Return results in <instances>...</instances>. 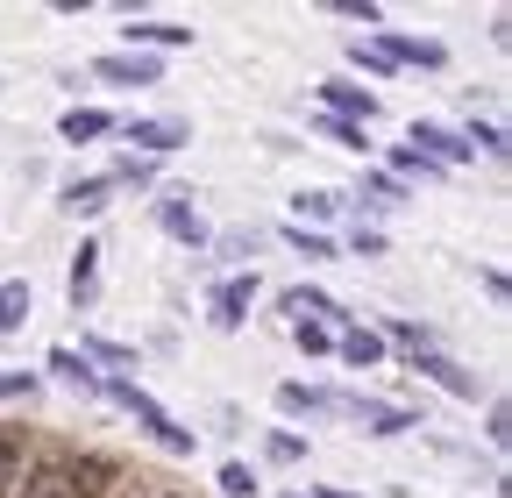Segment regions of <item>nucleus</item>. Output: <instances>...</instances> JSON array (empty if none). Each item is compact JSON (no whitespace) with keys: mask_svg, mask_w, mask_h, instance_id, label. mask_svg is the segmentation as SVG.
Instances as JSON below:
<instances>
[{"mask_svg":"<svg viewBox=\"0 0 512 498\" xmlns=\"http://www.w3.org/2000/svg\"><path fill=\"white\" fill-rule=\"evenodd\" d=\"M50 370H64V378H79V385L93 378V370H86V356H72V349H57V356H50Z\"/></svg>","mask_w":512,"mask_h":498,"instance_id":"nucleus-10","label":"nucleus"},{"mask_svg":"<svg viewBox=\"0 0 512 498\" xmlns=\"http://www.w3.org/2000/svg\"><path fill=\"white\" fill-rule=\"evenodd\" d=\"M136 36H143V43H185L192 29H178V22H143V29H128V43H136Z\"/></svg>","mask_w":512,"mask_h":498,"instance_id":"nucleus-9","label":"nucleus"},{"mask_svg":"<svg viewBox=\"0 0 512 498\" xmlns=\"http://www.w3.org/2000/svg\"><path fill=\"white\" fill-rule=\"evenodd\" d=\"M15 484H22V442L0 434V498H15Z\"/></svg>","mask_w":512,"mask_h":498,"instance_id":"nucleus-4","label":"nucleus"},{"mask_svg":"<svg viewBox=\"0 0 512 498\" xmlns=\"http://www.w3.org/2000/svg\"><path fill=\"white\" fill-rule=\"evenodd\" d=\"M128 136H136L143 150H178V143H185V121H136Z\"/></svg>","mask_w":512,"mask_h":498,"instance_id":"nucleus-2","label":"nucleus"},{"mask_svg":"<svg viewBox=\"0 0 512 498\" xmlns=\"http://www.w3.org/2000/svg\"><path fill=\"white\" fill-rule=\"evenodd\" d=\"M249 292H256V285H228V292L214 299V321H221V328H235V321H242V306H249Z\"/></svg>","mask_w":512,"mask_h":498,"instance_id":"nucleus-6","label":"nucleus"},{"mask_svg":"<svg viewBox=\"0 0 512 498\" xmlns=\"http://www.w3.org/2000/svg\"><path fill=\"white\" fill-rule=\"evenodd\" d=\"M29 314V285H0V328H15Z\"/></svg>","mask_w":512,"mask_h":498,"instance_id":"nucleus-7","label":"nucleus"},{"mask_svg":"<svg viewBox=\"0 0 512 498\" xmlns=\"http://www.w3.org/2000/svg\"><path fill=\"white\" fill-rule=\"evenodd\" d=\"M100 79H121V86H150V79H157V65H150V57H107V65H100Z\"/></svg>","mask_w":512,"mask_h":498,"instance_id":"nucleus-3","label":"nucleus"},{"mask_svg":"<svg viewBox=\"0 0 512 498\" xmlns=\"http://www.w3.org/2000/svg\"><path fill=\"white\" fill-rule=\"evenodd\" d=\"M64 207H72V214H100V207H107V178H86V185H72V193H64Z\"/></svg>","mask_w":512,"mask_h":498,"instance_id":"nucleus-5","label":"nucleus"},{"mask_svg":"<svg viewBox=\"0 0 512 498\" xmlns=\"http://www.w3.org/2000/svg\"><path fill=\"white\" fill-rule=\"evenodd\" d=\"M221 491H235V498H242V491H256V477H249L242 463H228V470H221Z\"/></svg>","mask_w":512,"mask_h":498,"instance_id":"nucleus-12","label":"nucleus"},{"mask_svg":"<svg viewBox=\"0 0 512 498\" xmlns=\"http://www.w3.org/2000/svg\"><path fill=\"white\" fill-rule=\"evenodd\" d=\"M57 491L64 498H107V484H114V463L107 456H79V463H57Z\"/></svg>","mask_w":512,"mask_h":498,"instance_id":"nucleus-1","label":"nucleus"},{"mask_svg":"<svg viewBox=\"0 0 512 498\" xmlns=\"http://www.w3.org/2000/svg\"><path fill=\"white\" fill-rule=\"evenodd\" d=\"M100 129H107V114H93V107H86V114H79V107L64 114V136H72V143H79V136H100Z\"/></svg>","mask_w":512,"mask_h":498,"instance_id":"nucleus-8","label":"nucleus"},{"mask_svg":"<svg viewBox=\"0 0 512 498\" xmlns=\"http://www.w3.org/2000/svg\"><path fill=\"white\" fill-rule=\"evenodd\" d=\"M342 356H349V363H377V335H349Z\"/></svg>","mask_w":512,"mask_h":498,"instance_id":"nucleus-11","label":"nucleus"}]
</instances>
